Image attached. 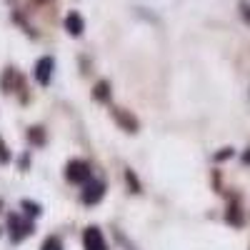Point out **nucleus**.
I'll use <instances>...</instances> for the list:
<instances>
[{
  "instance_id": "f257e3e1",
  "label": "nucleus",
  "mask_w": 250,
  "mask_h": 250,
  "mask_svg": "<svg viewBox=\"0 0 250 250\" xmlns=\"http://www.w3.org/2000/svg\"><path fill=\"white\" fill-rule=\"evenodd\" d=\"M8 230H10V240L13 243H20L23 238H28L33 233V223L23 220L20 215H10L8 218Z\"/></svg>"
},
{
  "instance_id": "9d476101",
  "label": "nucleus",
  "mask_w": 250,
  "mask_h": 250,
  "mask_svg": "<svg viewBox=\"0 0 250 250\" xmlns=\"http://www.w3.org/2000/svg\"><path fill=\"white\" fill-rule=\"evenodd\" d=\"M23 210L28 213V215H40V205L38 203H33V200H23Z\"/></svg>"
},
{
  "instance_id": "1a4fd4ad",
  "label": "nucleus",
  "mask_w": 250,
  "mask_h": 250,
  "mask_svg": "<svg viewBox=\"0 0 250 250\" xmlns=\"http://www.w3.org/2000/svg\"><path fill=\"white\" fill-rule=\"evenodd\" d=\"M30 140L35 143V145H43L45 143V133H43V128H30Z\"/></svg>"
},
{
  "instance_id": "f03ea898",
  "label": "nucleus",
  "mask_w": 250,
  "mask_h": 250,
  "mask_svg": "<svg viewBox=\"0 0 250 250\" xmlns=\"http://www.w3.org/2000/svg\"><path fill=\"white\" fill-rule=\"evenodd\" d=\"M65 178L70 183H88L90 180V165L85 160H70L65 168Z\"/></svg>"
},
{
  "instance_id": "f3484780",
  "label": "nucleus",
  "mask_w": 250,
  "mask_h": 250,
  "mask_svg": "<svg viewBox=\"0 0 250 250\" xmlns=\"http://www.w3.org/2000/svg\"><path fill=\"white\" fill-rule=\"evenodd\" d=\"M38 3H48V0H38Z\"/></svg>"
},
{
  "instance_id": "9b49d317",
  "label": "nucleus",
  "mask_w": 250,
  "mask_h": 250,
  "mask_svg": "<svg viewBox=\"0 0 250 250\" xmlns=\"http://www.w3.org/2000/svg\"><path fill=\"white\" fill-rule=\"evenodd\" d=\"M40 250H62V243H60V240L53 235V238H48L43 245H40Z\"/></svg>"
},
{
  "instance_id": "423d86ee",
  "label": "nucleus",
  "mask_w": 250,
  "mask_h": 250,
  "mask_svg": "<svg viewBox=\"0 0 250 250\" xmlns=\"http://www.w3.org/2000/svg\"><path fill=\"white\" fill-rule=\"evenodd\" d=\"M113 115H115L118 125H123V128L128 130V133H135V130H138V120H135L128 110H120V108H115V110H113Z\"/></svg>"
},
{
  "instance_id": "39448f33",
  "label": "nucleus",
  "mask_w": 250,
  "mask_h": 250,
  "mask_svg": "<svg viewBox=\"0 0 250 250\" xmlns=\"http://www.w3.org/2000/svg\"><path fill=\"white\" fill-rule=\"evenodd\" d=\"M53 68H55V60L50 55H43V58L35 62V80L40 83V85H48V83H50Z\"/></svg>"
},
{
  "instance_id": "4468645a",
  "label": "nucleus",
  "mask_w": 250,
  "mask_h": 250,
  "mask_svg": "<svg viewBox=\"0 0 250 250\" xmlns=\"http://www.w3.org/2000/svg\"><path fill=\"white\" fill-rule=\"evenodd\" d=\"M240 8H243V18H245V20H250V5H248V3H243Z\"/></svg>"
},
{
  "instance_id": "7ed1b4c3",
  "label": "nucleus",
  "mask_w": 250,
  "mask_h": 250,
  "mask_svg": "<svg viewBox=\"0 0 250 250\" xmlns=\"http://www.w3.org/2000/svg\"><path fill=\"white\" fill-rule=\"evenodd\" d=\"M83 245H85V250H108L105 238H103V233L98 230L95 225H90V228L83 230Z\"/></svg>"
},
{
  "instance_id": "ddd939ff",
  "label": "nucleus",
  "mask_w": 250,
  "mask_h": 250,
  "mask_svg": "<svg viewBox=\"0 0 250 250\" xmlns=\"http://www.w3.org/2000/svg\"><path fill=\"white\" fill-rule=\"evenodd\" d=\"M125 175H128V183H130V188H133V193H140V185H138V180H135V175L128 170V173H125Z\"/></svg>"
},
{
  "instance_id": "20e7f679",
  "label": "nucleus",
  "mask_w": 250,
  "mask_h": 250,
  "mask_svg": "<svg viewBox=\"0 0 250 250\" xmlns=\"http://www.w3.org/2000/svg\"><path fill=\"white\" fill-rule=\"evenodd\" d=\"M103 195H105V185H103L100 180H88L85 188H83V203H85V205L100 203Z\"/></svg>"
},
{
  "instance_id": "dca6fc26",
  "label": "nucleus",
  "mask_w": 250,
  "mask_h": 250,
  "mask_svg": "<svg viewBox=\"0 0 250 250\" xmlns=\"http://www.w3.org/2000/svg\"><path fill=\"white\" fill-rule=\"evenodd\" d=\"M243 160H245V163H250V150H248V153L243 155Z\"/></svg>"
},
{
  "instance_id": "0eeeda50",
  "label": "nucleus",
  "mask_w": 250,
  "mask_h": 250,
  "mask_svg": "<svg viewBox=\"0 0 250 250\" xmlns=\"http://www.w3.org/2000/svg\"><path fill=\"white\" fill-rule=\"evenodd\" d=\"M65 30L70 35H83V30H85V23H83L80 13H68L65 15Z\"/></svg>"
},
{
  "instance_id": "6e6552de",
  "label": "nucleus",
  "mask_w": 250,
  "mask_h": 250,
  "mask_svg": "<svg viewBox=\"0 0 250 250\" xmlns=\"http://www.w3.org/2000/svg\"><path fill=\"white\" fill-rule=\"evenodd\" d=\"M93 98H95V100H103V103H108V100H110V83H108V80H100L98 85L93 88Z\"/></svg>"
},
{
  "instance_id": "f8f14e48",
  "label": "nucleus",
  "mask_w": 250,
  "mask_h": 250,
  "mask_svg": "<svg viewBox=\"0 0 250 250\" xmlns=\"http://www.w3.org/2000/svg\"><path fill=\"white\" fill-rule=\"evenodd\" d=\"M0 163H10V150H8V145H5L3 138H0Z\"/></svg>"
},
{
  "instance_id": "2eb2a0df",
  "label": "nucleus",
  "mask_w": 250,
  "mask_h": 250,
  "mask_svg": "<svg viewBox=\"0 0 250 250\" xmlns=\"http://www.w3.org/2000/svg\"><path fill=\"white\" fill-rule=\"evenodd\" d=\"M230 155H233V150H223V153H218L215 158H218V160H225V158H230Z\"/></svg>"
}]
</instances>
